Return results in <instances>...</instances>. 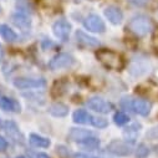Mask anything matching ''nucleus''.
Returning a JSON list of instances; mask_svg holds the SVG:
<instances>
[{
  "instance_id": "a878e982",
  "label": "nucleus",
  "mask_w": 158,
  "mask_h": 158,
  "mask_svg": "<svg viewBox=\"0 0 158 158\" xmlns=\"http://www.w3.org/2000/svg\"><path fill=\"white\" fill-rule=\"evenodd\" d=\"M73 158H96V157L90 156V154H86V153H75L73 154Z\"/></svg>"
},
{
  "instance_id": "f3484780",
  "label": "nucleus",
  "mask_w": 158,
  "mask_h": 158,
  "mask_svg": "<svg viewBox=\"0 0 158 158\" xmlns=\"http://www.w3.org/2000/svg\"><path fill=\"white\" fill-rule=\"evenodd\" d=\"M11 21H13V24H14L15 26H18V27H20V29H29L30 25H31V20H30L26 15H24V14H21V13L14 14V15L11 16Z\"/></svg>"
},
{
  "instance_id": "9d476101",
  "label": "nucleus",
  "mask_w": 158,
  "mask_h": 158,
  "mask_svg": "<svg viewBox=\"0 0 158 158\" xmlns=\"http://www.w3.org/2000/svg\"><path fill=\"white\" fill-rule=\"evenodd\" d=\"M84 26L89 31H92V32H105L106 30L105 21L98 15H95V14H91L85 19Z\"/></svg>"
},
{
  "instance_id": "c756f323",
  "label": "nucleus",
  "mask_w": 158,
  "mask_h": 158,
  "mask_svg": "<svg viewBox=\"0 0 158 158\" xmlns=\"http://www.w3.org/2000/svg\"><path fill=\"white\" fill-rule=\"evenodd\" d=\"M0 13H2V6H0Z\"/></svg>"
},
{
  "instance_id": "f03ea898",
  "label": "nucleus",
  "mask_w": 158,
  "mask_h": 158,
  "mask_svg": "<svg viewBox=\"0 0 158 158\" xmlns=\"http://www.w3.org/2000/svg\"><path fill=\"white\" fill-rule=\"evenodd\" d=\"M127 27L136 36H146L152 30V21L146 15H136L128 21Z\"/></svg>"
},
{
  "instance_id": "f8f14e48",
  "label": "nucleus",
  "mask_w": 158,
  "mask_h": 158,
  "mask_svg": "<svg viewBox=\"0 0 158 158\" xmlns=\"http://www.w3.org/2000/svg\"><path fill=\"white\" fill-rule=\"evenodd\" d=\"M76 39H77V41L80 44H82L85 46H89V48H97L100 45V41L97 40L96 37L90 36L89 34H86L82 30H77L76 31Z\"/></svg>"
},
{
  "instance_id": "bb28decb",
  "label": "nucleus",
  "mask_w": 158,
  "mask_h": 158,
  "mask_svg": "<svg viewBox=\"0 0 158 158\" xmlns=\"http://www.w3.org/2000/svg\"><path fill=\"white\" fill-rule=\"evenodd\" d=\"M36 158H50L46 153H37L36 154Z\"/></svg>"
},
{
  "instance_id": "4468645a",
  "label": "nucleus",
  "mask_w": 158,
  "mask_h": 158,
  "mask_svg": "<svg viewBox=\"0 0 158 158\" xmlns=\"http://www.w3.org/2000/svg\"><path fill=\"white\" fill-rule=\"evenodd\" d=\"M0 108L4 111H10V112H20L19 102L6 96H0Z\"/></svg>"
},
{
  "instance_id": "c85d7f7f",
  "label": "nucleus",
  "mask_w": 158,
  "mask_h": 158,
  "mask_svg": "<svg viewBox=\"0 0 158 158\" xmlns=\"http://www.w3.org/2000/svg\"><path fill=\"white\" fill-rule=\"evenodd\" d=\"M16 158H25V157H24V156H18Z\"/></svg>"
},
{
  "instance_id": "aec40b11",
  "label": "nucleus",
  "mask_w": 158,
  "mask_h": 158,
  "mask_svg": "<svg viewBox=\"0 0 158 158\" xmlns=\"http://www.w3.org/2000/svg\"><path fill=\"white\" fill-rule=\"evenodd\" d=\"M80 144L85 148H89V149H96L100 147V139L96 138L95 136H91V137L86 138L85 141H82Z\"/></svg>"
},
{
  "instance_id": "5701e85b",
  "label": "nucleus",
  "mask_w": 158,
  "mask_h": 158,
  "mask_svg": "<svg viewBox=\"0 0 158 158\" xmlns=\"http://www.w3.org/2000/svg\"><path fill=\"white\" fill-rule=\"evenodd\" d=\"M148 153H149V149L144 144H139L138 148H137V151H136V156L138 158H146L148 156Z\"/></svg>"
},
{
  "instance_id": "cd10ccee",
  "label": "nucleus",
  "mask_w": 158,
  "mask_h": 158,
  "mask_svg": "<svg viewBox=\"0 0 158 158\" xmlns=\"http://www.w3.org/2000/svg\"><path fill=\"white\" fill-rule=\"evenodd\" d=\"M3 57H4V50H3V46L0 45V61L3 60Z\"/></svg>"
},
{
  "instance_id": "2eb2a0df",
  "label": "nucleus",
  "mask_w": 158,
  "mask_h": 158,
  "mask_svg": "<svg viewBox=\"0 0 158 158\" xmlns=\"http://www.w3.org/2000/svg\"><path fill=\"white\" fill-rule=\"evenodd\" d=\"M92 116L86 111V110H76L72 114V120L75 123H80V125H87L92 122Z\"/></svg>"
},
{
  "instance_id": "ddd939ff",
  "label": "nucleus",
  "mask_w": 158,
  "mask_h": 158,
  "mask_svg": "<svg viewBox=\"0 0 158 158\" xmlns=\"http://www.w3.org/2000/svg\"><path fill=\"white\" fill-rule=\"evenodd\" d=\"M94 136V133L91 131L87 130H82V128H71L69 132V138L73 142H78L81 143L82 141H85L86 138Z\"/></svg>"
},
{
  "instance_id": "0eeeda50",
  "label": "nucleus",
  "mask_w": 158,
  "mask_h": 158,
  "mask_svg": "<svg viewBox=\"0 0 158 158\" xmlns=\"http://www.w3.org/2000/svg\"><path fill=\"white\" fill-rule=\"evenodd\" d=\"M71 29H72L71 24L67 20H64V19H60V20L55 21L54 25H52L54 35L57 39H60V40H62V41H66L69 39V36L71 34Z\"/></svg>"
},
{
  "instance_id": "9b49d317",
  "label": "nucleus",
  "mask_w": 158,
  "mask_h": 158,
  "mask_svg": "<svg viewBox=\"0 0 158 158\" xmlns=\"http://www.w3.org/2000/svg\"><path fill=\"white\" fill-rule=\"evenodd\" d=\"M105 16L112 25H118L123 20V13L117 6H107L105 9Z\"/></svg>"
},
{
  "instance_id": "393cba45",
  "label": "nucleus",
  "mask_w": 158,
  "mask_h": 158,
  "mask_svg": "<svg viewBox=\"0 0 158 158\" xmlns=\"http://www.w3.org/2000/svg\"><path fill=\"white\" fill-rule=\"evenodd\" d=\"M6 148H8V141H6L4 137L0 136V152L5 151Z\"/></svg>"
},
{
  "instance_id": "7ed1b4c3",
  "label": "nucleus",
  "mask_w": 158,
  "mask_h": 158,
  "mask_svg": "<svg viewBox=\"0 0 158 158\" xmlns=\"http://www.w3.org/2000/svg\"><path fill=\"white\" fill-rule=\"evenodd\" d=\"M121 106L126 110H130L139 116H147L151 112V103L142 98H122Z\"/></svg>"
},
{
  "instance_id": "6ab92c4d",
  "label": "nucleus",
  "mask_w": 158,
  "mask_h": 158,
  "mask_svg": "<svg viewBox=\"0 0 158 158\" xmlns=\"http://www.w3.org/2000/svg\"><path fill=\"white\" fill-rule=\"evenodd\" d=\"M0 34H2V36L5 39L6 41H15L18 39L16 32L11 27H9L8 25H2L0 26Z\"/></svg>"
},
{
  "instance_id": "20e7f679",
  "label": "nucleus",
  "mask_w": 158,
  "mask_h": 158,
  "mask_svg": "<svg viewBox=\"0 0 158 158\" xmlns=\"http://www.w3.org/2000/svg\"><path fill=\"white\" fill-rule=\"evenodd\" d=\"M46 85L44 78L36 77H19L14 80V86L19 90H30V89H41Z\"/></svg>"
},
{
  "instance_id": "f257e3e1",
  "label": "nucleus",
  "mask_w": 158,
  "mask_h": 158,
  "mask_svg": "<svg viewBox=\"0 0 158 158\" xmlns=\"http://www.w3.org/2000/svg\"><path fill=\"white\" fill-rule=\"evenodd\" d=\"M96 57L100 60V62L110 69V70H114V71H120L125 67V60L123 57L113 51V50H108V49H101L96 52Z\"/></svg>"
},
{
  "instance_id": "412c9836",
  "label": "nucleus",
  "mask_w": 158,
  "mask_h": 158,
  "mask_svg": "<svg viewBox=\"0 0 158 158\" xmlns=\"http://www.w3.org/2000/svg\"><path fill=\"white\" fill-rule=\"evenodd\" d=\"M113 121H114V123L118 125V126H123V125H126V123L130 121V118H128V116H127L126 113H123V112H117V113H114V116H113Z\"/></svg>"
},
{
  "instance_id": "39448f33",
  "label": "nucleus",
  "mask_w": 158,
  "mask_h": 158,
  "mask_svg": "<svg viewBox=\"0 0 158 158\" xmlns=\"http://www.w3.org/2000/svg\"><path fill=\"white\" fill-rule=\"evenodd\" d=\"M75 64V59L71 54H57L49 61V67L51 70H61L66 67H71Z\"/></svg>"
},
{
  "instance_id": "dca6fc26",
  "label": "nucleus",
  "mask_w": 158,
  "mask_h": 158,
  "mask_svg": "<svg viewBox=\"0 0 158 158\" xmlns=\"http://www.w3.org/2000/svg\"><path fill=\"white\" fill-rule=\"evenodd\" d=\"M48 112L54 117H65L69 114V106H66L65 103H61V102H56L49 107Z\"/></svg>"
},
{
  "instance_id": "7c9ffc66",
  "label": "nucleus",
  "mask_w": 158,
  "mask_h": 158,
  "mask_svg": "<svg viewBox=\"0 0 158 158\" xmlns=\"http://www.w3.org/2000/svg\"><path fill=\"white\" fill-rule=\"evenodd\" d=\"M0 126H2V123H0Z\"/></svg>"
},
{
  "instance_id": "4be33fe9",
  "label": "nucleus",
  "mask_w": 158,
  "mask_h": 158,
  "mask_svg": "<svg viewBox=\"0 0 158 158\" xmlns=\"http://www.w3.org/2000/svg\"><path fill=\"white\" fill-rule=\"evenodd\" d=\"M91 125L96 128H106L108 126V122H107V120H105L102 117H94Z\"/></svg>"
},
{
  "instance_id": "1a4fd4ad",
  "label": "nucleus",
  "mask_w": 158,
  "mask_h": 158,
  "mask_svg": "<svg viewBox=\"0 0 158 158\" xmlns=\"http://www.w3.org/2000/svg\"><path fill=\"white\" fill-rule=\"evenodd\" d=\"M4 131L5 133L8 135V137L10 139H13V142L18 143V144H24V136L23 133L20 132V128L18 127V125L14 122V121H6L4 125Z\"/></svg>"
},
{
  "instance_id": "b1692460",
  "label": "nucleus",
  "mask_w": 158,
  "mask_h": 158,
  "mask_svg": "<svg viewBox=\"0 0 158 158\" xmlns=\"http://www.w3.org/2000/svg\"><path fill=\"white\" fill-rule=\"evenodd\" d=\"M127 2L133 4V5H136V6H143V5H146L148 3V0H127Z\"/></svg>"
},
{
  "instance_id": "6e6552de",
  "label": "nucleus",
  "mask_w": 158,
  "mask_h": 158,
  "mask_svg": "<svg viewBox=\"0 0 158 158\" xmlns=\"http://www.w3.org/2000/svg\"><path fill=\"white\" fill-rule=\"evenodd\" d=\"M86 106L90 110H92L95 112H98V113H103V114L111 112V110H112V105L110 102H107L106 100L101 98V97H92V98H90L86 102Z\"/></svg>"
},
{
  "instance_id": "423d86ee",
  "label": "nucleus",
  "mask_w": 158,
  "mask_h": 158,
  "mask_svg": "<svg viewBox=\"0 0 158 158\" xmlns=\"http://www.w3.org/2000/svg\"><path fill=\"white\" fill-rule=\"evenodd\" d=\"M107 151L114 156H130L132 153V146L128 142L114 139L107 144Z\"/></svg>"
},
{
  "instance_id": "a211bd4d",
  "label": "nucleus",
  "mask_w": 158,
  "mask_h": 158,
  "mask_svg": "<svg viewBox=\"0 0 158 158\" xmlns=\"http://www.w3.org/2000/svg\"><path fill=\"white\" fill-rule=\"evenodd\" d=\"M29 142H30L32 146L40 147V148H48V147L51 144L50 139H48V138H45V137H43V136L35 135V133H31V135H30Z\"/></svg>"
}]
</instances>
